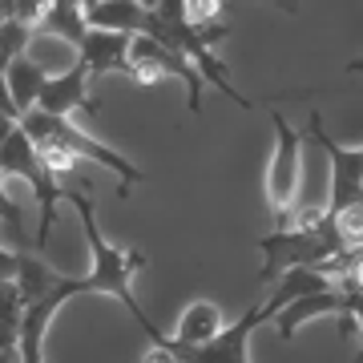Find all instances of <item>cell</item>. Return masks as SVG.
<instances>
[{
    "instance_id": "cell-1",
    "label": "cell",
    "mask_w": 363,
    "mask_h": 363,
    "mask_svg": "<svg viewBox=\"0 0 363 363\" xmlns=\"http://www.w3.org/2000/svg\"><path fill=\"white\" fill-rule=\"evenodd\" d=\"M65 202H73V210H77L81 230H85L89 250H93V267H89V274H81V279L61 274V283H57L52 298L65 307L69 298H77V295H109L133 315V323L142 327L145 335L154 339V343H162L166 335L157 331V323L142 311V303H138V295H133V279H138V271L145 267V255L142 250H133V247H113V242L105 238L101 222H97L93 194H85V190H65Z\"/></svg>"
},
{
    "instance_id": "cell-2",
    "label": "cell",
    "mask_w": 363,
    "mask_h": 363,
    "mask_svg": "<svg viewBox=\"0 0 363 363\" xmlns=\"http://www.w3.org/2000/svg\"><path fill=\"white\" fill-rule=\"evenodd\" d=\"M16 125L28 133V142H33V145H65L69 154L81 157V162H97V166L113 169L117 178H121L117 198H125L133 186L142 182V169L133 166L130 157H121L117 150H109L105 142L89 138V133L81 130V125H73L69 117H49V113H40V109H33V113H25Z\"/></svg>"
},
{
    "instance_id": "cell-3",
    "label": "cell",
    "mask_w": 363,
    "mask_h": 363,
    "mask_svg": "<svg viewBox=\"0 0 363 363\" xmlns=\"http://www.w3.org/2000/svg\"><path fill=\"white\" fill-rule=\"evenodd\" d=\"M262 250V283H279L286 271H319L323 262L339 259L335 230L331 218H323L315 230H271L267 238H259Z\"/></svg>"
},
{
    "instance_id": "cell-4",
    "label": "cell",
    "mask_w": 363,
    "mask_h": 363,
    "mask_svg": "<svg viewBox=\"0 0 363 363\" xmlns=\"http://www.w3.org/2000/svg\"><path fill=\"white\" fill-rule=\"evenodd\" d=\"M0 174H13V178H21L33 190V198H37V206H40V226H37V247H40L52 230L57 202L65 198V190L45 174V166H40V157H37V145L28 142V133L16 121H9V117H0Z\"/></svg>"
},
{
    "instance_id": "cell-5",
    "label": "cell",
    "mask_w": 363,
    "mask_h": 363,
    "mask_svg": "<svg viewBox=\"0 0 363 363\" xmlns=\"http://www.w3.org/2000/svg\"><path fill=\"white\" fill-rule=\"evenodd\" d=\"M271 125H274V157L271 169H267V198H271L274 230H286L291 218H295V198H298V182H303V142L286 125L283 113H271Z\"/></svg>"
},
{
    "instance_id": "cell-6",
    "label": "cell",
    "mask_w": 363,
    "mask_h": 363,
    "mask_svg": "<svg viewBox=\"0 0 363 363\" xmlns=\"http://www.w3.org/2000/svg\"><path fill=\"white\" fill-rule=\"evenodd\" d=\"M125 77L138 81V85H157L166 77H178L186 85V97H190V113L202 109V77L198 69L182 57L178 49H169L154 37H130V69Z\"/></svg>"
},
{
    "instance_id": "cell-7",
    "label": "cell",
    "mask_w": 363,
    "mask_h": 363,
    "mask_svg": "<svg viewBox=\"0 0 363 363\" xmlns=\"http://www.w3.org/2000/svg\"><path fill=\"white\" fill-rule=\"evenodd\" d=\"M37 109L49 117H69V113H97L101 105L89 97V73H85V65H73L69 73H61V77H49L45 81V89H40L37 97Z\"/></svg>"
},
{
    "instance_id": "cell-8",
    "label": "cell",
    "mask_w": 363,
    "mask_h": 363,
    "mask_svg": "<svg viewBox=\"0 0 363 363\" xmlns=\"http://www.w3.org/2000/svg\"><path fill=\"white\" fill-rule=\"evenodd\" d=\"M77 52H81V65H85V73H89V77L125 73V69H130V37H125V33L89 28Z\"/></svg>"
},
{
    "instance_id": "cell-9",
    "label": "cell",
    "mask_w": 363,
    "mask_h": 363,
    "mask_svg": "<svg viewBox=\"0 0 363 363\" xmlns=\"http://www.w3.org/2000/svg\"><path fill=\"white\" fill-rule=\"evenodd\" d=\"M222 307L218 303H210V298H194L186 311H182L178 327H174V335H169V343L174 347H202V343H210V339L222 331Z\"/></svg>"
},
{
    "instance_id": "cell-10",
    "label": "cell",
    "mask_w": 363,
    "mask_h": 363,
    "mask_svg": "<svg viewBox=\"0 0 363 363\" xmlns=\"http://www.w3.org/2000/svg\"><path fill=\"white\" fill-rule=\"evenodd\" d=\"M319 315H335V319H343V295H339L335 286H327V291H315V295L295 298L291 307H283V311L274 315V323H279L283 339H295L298 327L307 323V319H319Z\"/></svg>"
},
{
    "instance_id": "cell-11",
    "label": "cell",
    "mask_w": 363,
    "mask_h": 363,
    "mask_svg": "<svg viewBox=\"0 0 363 363\" xmlns=\"http://www.w3.org/2000/svg\"><path fill=\"white\" fill-rule=\"evenodd\" d=\"M25 61H33L45 77H61V73H69L81 61V52H77V45H69V40L37 28L33 40H28V49H25Z\"/></svg>"
},
{
    "instance_id": "cell-12",
    "label": "cell",
    "mask_w": 363,
    "mask_h": 363,
    "mask_svg": "<svg viewBox=\"0 0 363 363\" xmlns=\"http://www.w3.org/2000/svg\"><path fill=\"white\" fill-rule=\"evenodd\" d=\"M16 255H21V259H16V291L25 298V307H33V303H40L45 295L57 291L61 271H52L37 250H16Z\"/></svg>"
},
{
    "instance_id": "cell-13",
    "label": "cell",
    "mask_w": 363,
    "mask_h": 363,
    "mask_svg": "<svg viewBox=\"0 0 363 363\" xmlns=\"http://www.w3.org/2000/svg\"><path fill=\"white\" fill-rule=\"evenodd\" d=\"M4 89H9V97H13V105H16V113L25 117V113H33L37 109V97H40V89H45V73H40L33 61H25V57H16V61H9V69H4Z\"/></svg>"
},
{
    "instance_id": "cell-14",
    "label": "cell",
    "mask_w": 363,
    "mask_h": 363,
    "mask_svg": "<svg viewBox=\"0 0 363 363\" xmlns=\"http://www.w3.org/2000/svg\"><path fill=\"white\" fill-rule=\"evenodd\" d=\"M40 33H52V37H61V40H69V45L81 49V40L89 33V25H85V0H52Z\"/></svg>"
},
{
    "instance_id": "cell-15",
    "label": "cell",
    "mask_w": 363,
    "mask_h": 363,
    "mask_svg": "<svg viewBox=\"0 0 363 363\" xmlns=\"http://www.w3.org/2000/svg\"><path fill=\"white\" fill-rule=\"evenodd\" d=\"M21 319H25V298L13 283H0V351H16L21 339Z\"/></svg>"
},
{
    "instance_id": "cell-16",
    "label": "cell",
    "mask_w": 363,
    "mask_h": 363,
    "mask_svg": "<svg viewBox=\"0 0 363 363\" xmlns=\"http://www.w3.org/2000/svg\"><path fill=\"white\" fill-rule=\"evenodd\" d=\"M335 291L343 295V319H339V323L343 327L355 323V335H359V351H355L351 363H363V291H355V286H347V283H335Z\"/></svg>"
},
{
    "instance_id": "cell-17",
    "label": "cell",
    "mask_w": 363,
    "mask_h": 363,
    "mask_svg": "<svg viewBox=\"0 0 363 363\" xmlns=\"http://www.w3.org/2000/svg\"><path fill=\"white\" fill-rule=\"evenodd\" d=\"M226 9V0H186L182 4V13H186V25L190 28H214L222 25L218 16Z\"/></svg>"
},
{
    "instance_id": "cell-18",
    "label": "cell",
    "mask_w": 363,
    "mask_h": 363,
    "mask_svg": "<svg viewBox=\"0 0 363 363\" xmlns=\"http://www.w3.org/2000/svg\"><path fill=\"white\" fill-rule=\"evenodd\" d=\"M28 40H33V28L16 25V21H4V25H0V52H4V61H16V57H25Z\"/></svg>"
},
{
    "instance_id": "cell-19",
    "label": "cell",
    "mask_w": 363,
    "mask_h": 363,
    "mask_svg": "<svg viewBox=\"0 0 363 363\" xmlns=\"http://www.w3.org/2000/svg\"><path fill=\"white\" fill-rule=\"evenodd\" d=\"M52 9V0H16V9H13V21L16 25H25L37 33L40 25H45V16H49Z\"/></svg>"
},
{
    "instance_id": "cell-20",
    "label": "cell",
    "mask_w": 363,
    "mask_h": 363,
    "mask_svg": "<svg viewBox=\"0 0 363 363\" xmlns=\"http://www.w3.org/2000/svg\"><path fill=\"white\" fill-rule=\"evenodd\" d=\"M0 218L13 226V234H16V242H21V250H25V214L16 210V202L9 194H4V174H0Z\"/></svg>"
},
{
    "instance_id": "cell-21",
    "label": "cell",
    "mask_w": 363,
    "mask_h": 363,
    "mask_svg": "<svg viewBox=\"0 0 363 363\" xmlns=\"http://www.w3.org/2000/svg\"><path fill=\"white\" fill-rule=\"evenodd\" d=\"M142 363H178V355L169 347V339H162V343H150V347H145Z\"/></svg>"
},
{
    "instance_id": "cell-22",
    "label": "cell",
    "mask_w": 363,
    "mask_h": 363,
    "mask_svg": "<svg viewBox=\"0 0 363 363\" xmlns=\"http://www.w3.org/2000/svg\"><path fill=\"white\" fill-rule=\"evenodd\" d=\"M13 9H16V0H0V25L13 21Z\"/></svg>"
},
{
    "instance_id": "cell-23",
    "label": "cell",
    "mask_w": 363,
    "mask_h": 363,
    "mask_svg": "<svg viewBox=\"0 0 363 363\" xmlns=\"http://www.w3.org/2000/svg\"><path fill=\"white\" fill-rule=\"evenodd\" d=\"M347 73H363V57H355V61H351V65H347Z\"/></svg>"
},
{
    "instance_id": "cell-24",
    "label": "cell",
    "mask_w": 363,
    "mask_h": 363,
    "mask_svg": "<svg viewBox=\"0 0 363 363\" xmlns=\"http://www.w3.org/2000/svg\"><path fill=\"white\" fill-rule=\"evenodd\" d=\"M138 4H142V9H157V0H138Z\"/></svg>"
},
{
    "instance_id": "cell-25",
    "label": "cell",
    "mask_w": 363,
    "mask_h": 363,
    "mask_svg": "<svg viewBox=\"0 0 363 363\" xmlns=\"http://www.w3.org/2000/svg\"><path fill=\"white\" fill-rule=\"evenodd\" d=\"M4 69H9V61H4V52H0V77H4Z\"/></svg>"
},
{
    "instance_id": "cell-26",
    "label": "cell",
    "mask_w": 363,
    "mask_h": 363,
    "mask_svg": "<svg viewBox=\"0 0 363 363\" xmlns=\"http://www.w3.org/2000/svg\"><path fill=\"white\" fill-rule=\"evenodd\" d=\"M355 154H359V166H363V145H359V150H355Z\"/></svg>"
},
{
    "instance_id": "cell-27",
    "label": "cell",
    "mask_w": 363,
    "mask_h": 363,
    "mask_svg": "<svg viewBox=\"0 0 363 363\" xmlns=\"http://www.w3.org/2000/svg\"><path fill=\"white\" fill-rule=\"evenodd\" d=\"M283 4H286V9H295V0H283Z\"/></svg>"
}]
</instances>
